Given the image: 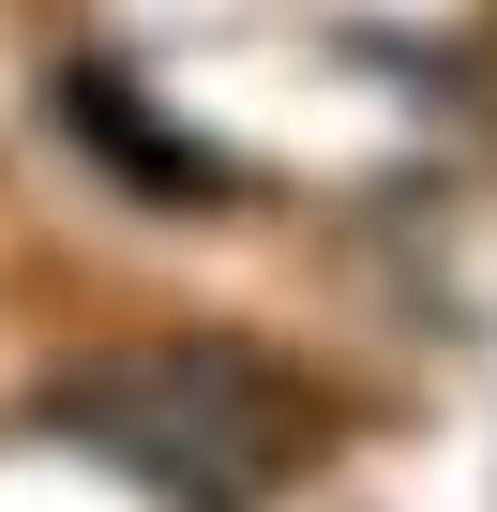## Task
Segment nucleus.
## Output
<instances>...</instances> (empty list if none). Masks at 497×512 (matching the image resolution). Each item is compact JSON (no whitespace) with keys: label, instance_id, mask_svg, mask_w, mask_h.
<instances>
[{"label":"nucleus","instance_id":"nucleus-1","mask_svg":"<svg viewBox=\"0 0 497 512\" xmlns=\"http://www.w3.org/2000/svg\"><path fill=\"white\" fill-rule=\"evenodd\" d=\"M61 422L91 452H121L136 482H166L181 512H241V497H272V467L302 452V407L272 362H241V347H121L106 377L61 392Z\"/></svg>","mask_w":497,"mask_h":512}]
</instances>
